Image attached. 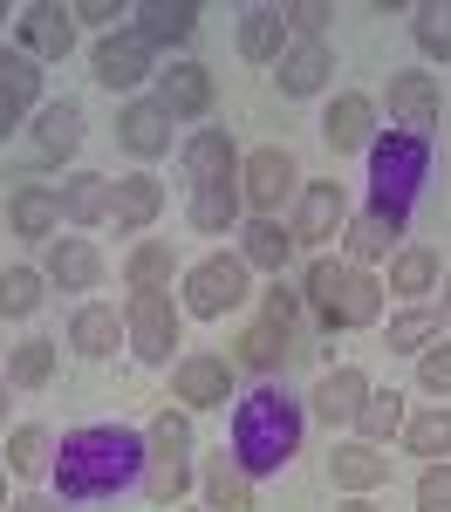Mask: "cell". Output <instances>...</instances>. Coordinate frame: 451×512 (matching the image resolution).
Returning <instances> with one entry per match:
<instances>
[{"instance_id":"f1b7e54d","label":"cell","mask_w":451,"mask_h":512,"mask_svg":"<svg viewBox=\"0 0 451 512\" xmlns=\"http://www.w3.org/2000/svg\"><path fill=\"white\" fill-rule=\"evenodd\" d=\"M294 233H287V219H240V260L253 267V274H274L281 280L287 267H294Z\"/></svg>"},{"instance_id":"db71d44e","label":"cell","mask_w":451,"mask_h":512,"mask_svg":"<svg viewBox=\"0 0 451 512\" xmlns=\"http://www.w3.org/2000/svg\"><path fill=\"white\" fill-rule=\"evenodd\" d=\"M0 437H7V376H0Z\"/></svg>"},{"instance_id":"9c48e42d","label":"cell","mask_w":451,"mask_h":512,"mask_svg":"<svg viewBox=\"0 0 451 512\" xmlns=\"http://www.w3.org/2000/svg\"><path fill=\"white\" fill-rule=\"evenodd\" d=\"M89 76L103 82L110 96H137L144 82L158 76V48L137 35V28H117V35H103L89 48Z\"/></svg>"},{"instance_id":"6f0895ef","label":"cell","mask_w":451,"mask_h":512,"mask_svg":"<svg viewBox=\"0 0 451 512\" xmlns=\"http://www.w3.org/2000/svg\"><path fill=\"white\" fill-rule=\"evenodd\" d=\"M171 512H192V506H171ZM199 512H205V506H199Z\"/></svg>"},{"instance_id":"2e32d148","label":"cell","mask_w":451,"mask_h":512,"mask_svg":"<svg viewBox=\"0 0 451 512\" xmlns=\"http://www.w3.org/2000/svg\"><path fill=\"white\" fill-rule=\"evenodd\" d=\"M171 130H178V123L164 117L158 96H130V103L117 110V144H123V151H130L137 164L171 158Z\"/></svg>"},{"instance_id":"52a82bcc","label":"cell","mask_w":451,"mask_h":512,"mask_svg":"<svg viewBox=\"0 0 451 512\" xmlns=\"http://www.w3.org/2000/svg\"><path fill=\"white\" fill-rule=\"evenodd\" d=\"M287 233H294L301 253H328V246H342V233H349V192H342L335 178H301V198H294Z\"/></svg>"},{"instance_id":"7dc6e473","label":"cell","mask_w":451,"mask_h":512,"mask_svg":"<svg viewBox=\"0 0 451 512\" xmlns=\"http://www.w3.org/2000/svg\"><path fill=\"white\" fill-rule=\"evenodd\" d=\"M417 512H451V465H424L417 472Z\"/></svg>"},{"instance_id":"83f0119b","label":"cell","mask_w":451,"mask_h":512,"mask_svg":"<svg viewBox=\"0 0 451 512\" xmlns=\"http://www.w3.org/2000/svg\"><path fill=\"white\" fill-rule=\"evenodd\" d=\"M287 7H246L240 28H233V48H240V62H253V69H274L287 55Z\"/></svg>"},{"instance_id":"d4e9b609","label":"cell","mask_w":451,"mask_h":512,"mask_svg":"<svg viewBox=\"0 0 451 512\" xmlns=\"http://www.w3.org/2000/svg\"><path fill=\"white\" fill-rule=\"evenodd\" d=\"M199 492H205V512H260V492L233 451H212L199 465Z\"/></svg>"},{"instance_id":"5bb4252c","label":"cell","mask_w":451,"mask_h":512,"mask_svg":"<svg viewBox=\"0 0 451 512\" xmlns=\"http://www.w3.org/2000/svg\"><path fill=\"white\" fill-rule=\"evenodd\" d=\"M14 48L35 55V62H69V48H76V21H69V7H55V0L21 7V14H14Z\"/></svg>"},{"instance_id":"60d3db41","label":"cell","mask_w":451,"mask_h":512,"mask_svg":"<svg viewBox=\"0 0 451 512\" xmlns=\"http://www.w3.org/2000/svg\"><path fill=\"white\" fill-rule=\"evenodd\" d=\"M41 301H48V274L41 267H0V315L7 321L41 315Z\"/></svg>"},{"instance_id":"484cf974","label":"cell","mask_w":451,"mask_h":512,"mask_svg":"<svg viewBox=\"0 0 451 512\" xmlns=\"http://www.w3.org/2000/svg\"><path fill=\"white\" fill-rule=\"evenodd\" d=\"M28 130H35V158H41V164H69V158L82 151V130H89V117H82V103H69V96H62V103H41Z\"/></svg>"},{"instance_id":"ffe728a7","label":"cell","mask_w":451,"mask_h":512,"mask_svg":"<svg viewBox=\"0 0 451 512\" xmlns=\"http://www.w3.org/2000/svg\"><path fill=\"white\" fill-rule=\"evenodd\" d=\"M404 226H410V219H397V212H376V205L349 212V233H342V260H349V267H376V260H390V253L404 246Z\"/></svg>"},{"instance_id":"3957f363","label":"cell","mask_w":451,"mask_h":512,"mask_svg":"<svg viewBox=\"0 0 451 512\" xmlns=\"http://www.w3.org/2000/svg\"><path fill=\"white\" fill-rule=\"evenodd\" d=\"M431 178V137H410V130H383L369 144V205L376 212H397L410 219V205Z\"/></svg>"},{"instance_id":"d590c367","label":"cell","mask_w":451,"mask_h":512,"mask_svg":"<svg viewBox=\"0 0 451 512\" xmlns=\"http://www.w3.org/2000/svg\"><path fill=\"white\" fill-rule=\"evenodd\" d=\"M7 472L28 478V485L48 478L55 472V431H48V424H14V431H7Z\"/></svg>"},{"instance_id":"44dd1931","label":"cell","mask_w":451,"mask_h":512,"mask_svg":"<svg viewBox=\"0 0 451 512\" xmlns=\"http://www.w3.org/2000/svg\"><path fill=\"white\" fill-rule=\"evenodd\" d=\"M130 28L151 41L158 55H185V41L199 35V0H144L130 14Z\"/></svg>"},{"instance_id":"d6986e66","label":"cell","mask_w":451,"mask_h":512,"mask_svg":"<svg viewBox=\"0 0 451 512\" xmlns=\"http://www.w3.org/2000/svg\"><path fill=\"white\" fill-rule=\"evenodd\" d=\"M328 478H335V492H342V499H369V492H383V485H390V458H383V444L342 437V444L328 451Z\"/></svg>"},{"instance_id":"5b68a950","label":"cell","mask_w":451,"mask_h":512,"mask_svg":"<svg viewBox=\"0 0 451 512\" xmlns=\"http://www.w3.org/2000/svg\"><path fill=\"white\" fill-rule=\"evenodd\" d=\"M240 198H246V219H281L287 198H301V164L287 144H260L240 158Z\"/></svg>"},{"instance_id":"603a6c76","label":"cell","mask_w":451,"mask_h":512,"mask_svg":"<svg viewBox=\"0 0 451 512\" xmlns=\"http://www.w3.org/2000/svg\"><path fill=\"white\" fill-rule=\"evenodd\" d=\"M342 280H349V260H335V253H315L308 260V274H301V308H308V328H322L335 335L342 328Z\"/></svg>"},{"instance_id":"277c9868","label":"cell","mask_w":451,"mask_h":512,"mask_svg":"<svg viewBox=\"0 0 451 512\" xmlns=\"http://www.w3.org/2000/svg\"><path fill=\"white\" fill-rule=\"evenodd\" d=\"M185 315L192 321H226L233 308H246L253 301V267H246L240 253H212V260H199V267H185Z\"/></svg>"},{"instance_id":"7402d4cb","label":"cell","mask_w":451,"mask_h":512,"mask_svg":"<svg viewBox=\"0 0 451 512\" xmlns=\"http://www.w3.org/2000/svg\"><path fill=\"white\" fill-rule=\"evenodd\" d=\"M328 76H335V48L322 41H287V55L274 62V82H281V96H294V103H308V96H322Z\"/></svg>"},{"instance_id":"6da1fadb","label":"cell","mask_w":451,"mask_h":512,"mask_svg":"<svg viewBox=\"0 0 451 512\" xmlns=\"http://www.w3.org/2000/svg\"><path fill=\"white\" fill-rule=\"evenodd\" d=\"M55 499L62 506H103L117 492H137L144 478V431L130 424H89L55 444Z\"/></svg>"},{"instance_id":"bcb514c9","label":"cell","mask_w":451,"mask_h":512,"mask_svg":"<svg viewBox=\"0 0 451 512\" xmlns=\"http://www.w3.org/2000/svg\"><path fill=\"white\" fill-rule=\"evenodd\" d=\"M260 315H267V321H281V328H294V335H301V315H308V308H301V287L274 280V287L260 294Z\"/></svg>"},{"instance_id":"f5cc1de1","label":"cell","mask_w":451,"mask_h":512,"mask_svg":"<svg viewBox=\"0 0 451 512\" xmlns=\"http://www.w3.org/2000/svg\"><path fill=\"white\" fill-rule=\"evenodd\" d=\"M335 512H376V499H342Z\"/></svg>"},{"instance_id":"f546056e","label":"cell","mask_w":451,"mask_h":512,"mask_svg":"<svg viewBox=\"0 0 451 512\" xmlns=\"http://www.w3.org/2000/svg\"><path fill=\"white\" fill-rule=\"evenodd\" d=\"M123 342V308H110V301H82L76 315H69V349L89 355V362H110Z\"/></svg>"},{"instance_id":"f907efd6","label":"cell","mask_w":451,"mask_h":512,"mask_svg":"<svg viewBox=\"0 0 451 512\" xmlns=\"http://www.w3.org/2000/svg\"><path fill=\"white\" fill-rule=\"evenodd\" d=\"M7 512H62V499H55V492H21Z\"/></svg>"},{"instance_id":"74e56055","label":"cell","mask_w":451,"mask_h":512,"mask_svg":"<svg viewBox=\"0 0 451 512\" xmlns=\"http://www.w3.org/2000/svg\"><path fill=\"white\" fill-rule=\"evenodd\" d=\"M383 294H390V287L369 274V267H349L342 301H335V308H342V328H383Z\"/></svg>"},{"instance_id":"e0dca14e","label":"cell","mask_w":451,"mask_h":512,"mask_svg":"<svg viewBox=\"0 0 451 512\" xmlns=\"http://www.w3.org/2000/svg\"><path fill=\"white\" fill-rule=\"evenodd\" d=\"M369 390H376V383H369L363 369H356V362H342V369H328L322 383L308 390V417L328 424V431H349V424H356V410L369 403Z\"/></svg>"},{"instance_id":"ba28073f","label":"cell","mask_w":451,"mask_h":512,"mask_svg":"<svg viewBox=\"0 0 451 512\" xmlns=\"http://www.w3.org/2000/svg\"><path fill=\"white\" fill-rule=\"evenodd\" d=\"M171 396H178V410H226V403L240 396L233 355H212V349L178 355V362H171Z\"/></svg>"},{"instance_id":"d6a6232c","label":"cell","mask_w":451,"mask_h":512,"mask_svg":"<svg viewBox=\"0 0 451 512\" xmlns=\"http://www.w3.org/2000/svg\"><path fill=\"white\" fill-rule=\"evenodd\" d=\"M185 219H192V233H205V239L240 233V219H246L240 185H199V192H192V205H185Z\"/></svg>"},{"instance_id":"680465c9","label":"cell","mask_w":451,"mask_h":512,"mask_svg":"<svg viewBox=\"0 0 451 512\" xmlns=\"http://www.w3.org/2000/svg\"><path fill=\"white\" fill-rule=\"evenodd\" d=\"M0 21H7V7H0Z\"/></svg>"},{"instance_id":"7a4b0ae2","label":"cell","mask_w":451,"mask_h":512,"mask_svg":"<svg viewBox=\"0 0 451 512\" xmlns=\"http://www.w3.org/2000/svg\"><path fill=\"white\" fill-rule=\"evenodd\" d=\"M301 437H308V403H294L281 383H253L246 396H233V444L226 451L246 465L253 485L287 472V458L301 451Z\"/></svg>"},{"instance_id":"8992f818","label":"cell","mask_w":451,"mask_h":512,"mask_svg":"<svg viewBox=\"0 0 451 512\" xmlns=\"http://www.w3.org/2000/svg\"><path fill=\"white\" fill-rule=\"evenodd\" d=\"M178 328H185V308H178L171 294H130V301H123V349L137 355L144 369H164V362H171Z\"/></svg>"},{"instance_id":"8fae6325","label":"cell","mask_w":451,"mask_h":512,"mask_svg":"<svg viewBox=\"0 0 451 512\" xmlns=\"http://www.w3.org/2000/svg\"><path fill=\"white\" fill-rule=\"evenodd\" d=\"M376 117H383V103H376V96H363V89H342V96L322 110L328 151H335V158H369V144L383 137V130H376Z\"/></svg>"},{"instance_id":"8d00e7d4","label":"cell","mask_w":451,"mask_h":512,"mask_svg":"<svg viewBox=\"0 0 451 512\" xmlns=\"http://www.w3.org/2000/svg\"><path fill=\"white\" fill-rule=\"evenodd\" d=\"M192 458H151L144 451V478H137V492L151 499L158 512H171V506H185V492H192Z\"/></svg>"},{"instance_id":"836d02e7","label":"cell","mask_w":451,"mask_h":512,"mask_svg":"<svg viewBox=\"0 0 451 512\" xmlns=\"http://www.w3.org/2000/svg\"><path fill=\"white\" fill-rule=\"evenodd\" d=\"M445 335V315H438V301H417V308H397V315L383 321V349L390 355H424L431 342Z\"/></svg>"},{"instance_id":"9f6ffc18","label":"cell","mask_w":451,"mask_h":512,"mask_svg":"<svg viewBox=\"0 0 451 512\" xmlns=\"http://www.w3.org/2000/svg\"><path fill=\"white\" fill-rule=\"evenodd\" d=\"M7 506H14V499H7V472H0V512H7Z\"/></svg>"},{"instance_id":"c3c4849f","label":"cell","mask_w":451,"mask_h":512,"mask_svg":"<svg viewBox=\"0 0 451 512\" xmlns=\"http://www.w3.org/2000/svg\"><path fill=\"white\" fill-rule=\"evenodd\" d=\"M328 21H335V7H322V0H301V7H287V35H294V41H322Z\"/></svg>"},{"instance_id":"f35d334b","label":"cell","mask_w":451,"mask_h":512,"mask_svg":"<svg viewBox=\"0 0 451 512\" xmlns=\"http://www.w3.org/2000/svg\"><path fill=\"white\" fill-rule=\"evenodd\" d=\"M55 362H62V349L48 335H28L21 349L7 355V390H48L55 383Z\"/></svg>"},{"instance_id":"7bdbcfd3","label":"cell","mask_w":451,"mask_h":512,"mask_svg":"<svg viewBox=\"0 0 451 512\" xmlns=\"http://www.w3.org/2000/svg\"><path fill=\"white\" fill-rule=\"evenodd\" d=\"M410 41L424 62H451V0H424L410 14Z\"/></svg>"},{"instance_id":"681fc988","label":"cell","mask_w":451,"mask_h":512,"mask_svg":"<svg viewBox=\"0 0 451 512\" xmlns=\"http://www.w3.org/2000/svg\"><path fill=\"white\" fill-rule=\"evenodd\" d=\"M69 21H82V28H103V35H117L130 14H123V7H110V0H76V7H69Z\"/></svg>"},{"instance_id":"ac0fdd59","label":"cell","mask_w":451,"mask_h":512,"mask_svg":"<svg viewBox=\"0 0 451 512\" xmlns=\"http://www.w3.org/2000/svg\"><path fill=\"white\" fill-rule=\"evenodd\" d=\"M41 274L62 294H96L103 287V246L96 239H48L41 246Z\"/></svg>"},{"instance_id":"4316f807","label":"cell","mask_w":451,"mask_h":512,"mask_svg":"<svg viewBox=\"0 0 451 512\" xmlns=\"http://www.w3.org/2000/svg\"><path fill=\"white\" fill-rule=\"evenodd\" d=\"M7 233L35 239V246H48V239L62 233V198H55V185H14L7 192Z\"/></svg>"},{"instance_id":"30bf717a","label":"cell","mask_w":451,"mask_h":512,"mask_svg":"<svg viewBox=\"0 0 451 512\" xmlns=\"http://www.w3.org/2000/svg\"><path fill=\"white\" fill-rule=\"evenodd\" d=\"M151 96L164 103V117H171V123H205L219 89H212V69H205V62L171 55V62H158V76H151Z\"/></svg>"},{"instance_id":"7c38bea8","label":"cell","mask_w":451,"mask_h":512,"mask_svg":"<svg viewBox=\"0 0 451 512\" xmlns=\"http://www.w3.org/2000/svg\"><path fill=\"white\" fill-rule=\"evenodd\" d=\"M178 171H185L192 192H199V185H240V144H233V130H219V123L192 130V137L178 144Z\"/></svg>"},{"instance_id":"11a10c76","label":"cell","mask_w":451,"mask_h":512,"mask_svg":"<svg viewBox=\"0 0 451 512\" xmlns=\"http://www.w3.org/2000/svg\"><path fill=\"white\" fill-rule=\"evenodd\" d=\"M438 315H445V328H451V274H445V301H438Z\"/></svg>"},{"instance_id":"cb8c5ba5","label":"cell","mask_w":451,"mask_h":512,"mask_svg":"<svg viewBox=\"0 0 451 512\" xmlns=\"http://www.w3.org/2000/svg\"><path fill=\"white\" fill-rule=\"evenodd\" d=\"M55 198H62V226L89 233V226H110V198H117V178H103V171H69V178L55 185Z\"/></svg>"},{"instance_id":"9a60e30c","label":"cell","mask_w":451,"mask_h":512,"mask_svg":"<svg viewBox=\"0 0 451 512\" xmlns=\"http://www.w3.org/2000/svg\"><path fill=\"white\" fill-rule=\"evenodd\" d=\"M287 355H294V328H281V321L253 315L240 328V342H233V369H246L253 383H281Z\"/></svg>"},{"instance_id":"4fadbf2b","label":"cell","mask_w":451,"mask_h":512,"mask_svg":"<svg viewBox=\"0 0 451 512\" xmlns=\"http://www.w3.org/2000/svg\"><path fill=\"white\" fill-rule=\"evenodd\" d=\"M383 103H390V123L410 130V137H431L438 130V76L431 69H390Z\"/></svg>"},{"instance_id":"f6af8a7d","label":"cell","mask_w":451,"mask_h":512,"mask_svg":"<svg viewBox=\"0 0 451 512\" xmlns=\"http://www.w3.org/2000/svg\"><path fill=\"white\" fill-rule=\"evenodd\" d=\"M417 390H424V396H451V342H445V335L417 355Z\"/></svg>"},{"instance_id":"ee69618b","label":"cell","mask_w":451,"mask_h":512,"mask_svg":"<svg viewBox=\"0 0 451 512\" xmlns=\"http://www.w3.org/2000/svg\"><path fill=\"white\" fill-rule=\"evenodd\" d=\"M0 96L21 103V110H41V62H35V55L0 48Z\"/></svg>"},{"instance_id":"1f68e13d","label":"cell","mask_w":451,"mask_h":512,"mask_svg":"<svg viewBox=\"0 0 451 512\" xmlns=\"http://www.w3.org/2000/svg\"><path fill=\"white\" fill-rule=\"evenodd\" d=\"M404 308H417L424 294H438V253L431 246H417V239H404L397 253H390V280H383Z\"/></svg>"},{"instance_id":"e575fe53","label":"cell","mask_w":451,"mask_h":512,"mask_svg":"<svg viewBox=\"0 0 451 512\" xmlns=\"http://www.w3.org/2000/svg\"><path fill=\"white\" fill-rule=\"evenodd\" d=\"M171 274H178L171 239H137V246L123 253V280H130V294H171Z\"/></svg>"},{"instance_id":"ab89813d","label":"cell","mask_w":451,"mask_h":512,"mask_svg":"<svg viewBox=\"0 0 451 512\" xmlns=\"http://www.w3.org/2000/svg\"><path fill=\"white\" fill-rule=\"evenodd\" d=\"M404 444H410V458L451 465V410H445V403H431V410L404 417Z\"/></svg>"},{"instance_id":"816d5d0a","label":"cell","mask_w":451,"mask_h":512,"mask_svg":"<svg viewBox=\"0 0 451 512\" xmlns=\"http://www.w3.org/2000/svg\"><path fill=\"white\" fill-rule=\"evenodd\" d=\"M21 117H28V110H21V103H7V96H0V144H7V137H14V130H21Z\"/></svg>"},{"instance_id":"b9f144b4","label":"cell","mask_w":451,"mask_h":512,"mask_svg":"<svg viewBox=\"0 0 451 512\" xmlns=\"http://www.w3.org/2000/svg\"><path fill=\"white\" fill-rule=\"evenodd\" d=\"M349 431L363 437V444H390V437L404 431V390H369V403L356 410Z\"/></svg>"},{"instance_id":"4dcf8cb0","label":"cell","mask_w":451,"mask_h":512,"mask_svg":"<svg viewBox=\"0 0 451 512\" xmlns=\"http://www.w3.org/2000/svg\"><path fill=\"white\" fill-rule=\"evenodd\" d=\"M158 212H164V185L151 178V171L117 178V198H110V226H117V233H151Z\"/></svg>"}]
</instances>
